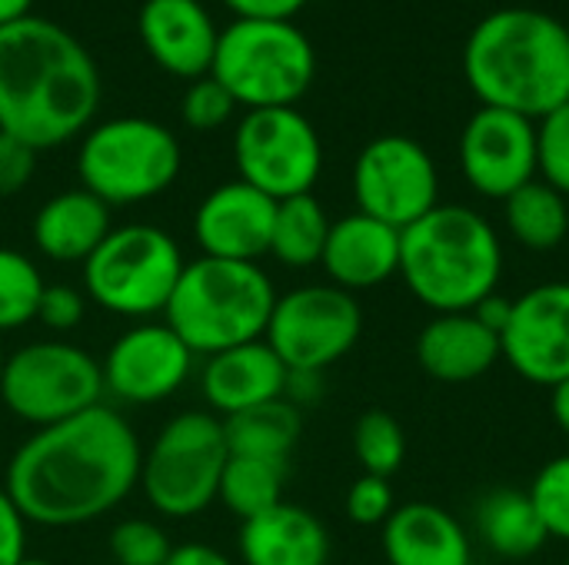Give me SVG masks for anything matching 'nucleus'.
Segmentation results:
<instances>
[{"label": "nucleus", "instance_id": "nucleus-19", "mask_svg": "<svg viewBox=\"0 0 569 565\" xmlns=\"http://www.w3.org/2000/svg\"><path fill=\"white\" fill-rule=\"evenodd\" d=\"M290 370L267 340L213 353L200 366V396L213 416L230 420L243 410L283 400Z\"/></svg>", "mask_w": 569, "mask_h": 565}, {"label": "nucleus", "instance_id": "nucleus-42", "mask_svg": "<svg viewBox=\"0 0 569 565\" xmlns=\"http://www.w3.org/2000/svg\"><path fill=\"white\" fill-rule=\"evenodd\" d=\"M163 565H233V559L207 543H183V546H173L170 559Z\"/></svg>", "mask_w": 569, "mask_h": 565}, {"label": "nucleus", "instance_id": "nucleus-17", "mask_svg": "<svg viewBox=\"0 0 569 565\" xmlns=\"http://www.w3.org/2000/svg\"><path fill=\"white\" fill-rule=\"evenodd\" d=\"M277 200L253 190L243 180L210 190L193 213V240L203 256L260 263L270 253Z\"/></svg>", "mask_w": 569, "mask_h": 565}, {"label": "nucleus", "instance_id": "nucleus-30", "mask_svg": "<svg viewBox=\"0 0 569 565\" xmlns=\"http://www.w3.org/2000/svg\"><path fill=\"white\" fill-rule=\"evenodd\" d=\"M43 286L47 283L40 266L27 253L0 246V336L37 320Z\"/></svg>", "mask_w": 569, "mask_h": 565}, {"label": "nucleus", "instance_id": "nucleus-20", "mask_svg": "<svg viewBox=\"0 0 569 565\" xmlns=\"http://www.w3.org/2000/svg\"><path fill=\"white\" fill-rule=\"evenodd\" d=\"M320 266L330 283L347 293L383 286L387 280L400 276V230L360 210L347 213L333 220Z\"/></svg>", "mask_w": 569, "mask_h": 565}, {"label": "nucleus", "instance_id": "nucleus-46", "mask_svg": "<svg viewBox=\"0 0 569 565\" xmlns=\"http://www.w3.org/2000/svg\"><path fill=\"white\" fill-rule=\"evenodd\" d=\"M17 565H53V563H47V559H37V556H27V559H20Z\"/></svg>", "mask_w": 569, "mask_h": 565}, {"label": "nucleus", "instance_id": "nucleus-48", "mask_svg": "<svg viewBox=\"0 0 569 565\" xmlns=\"http://www.w3.org/2000/svg\"><path fill=\"white\" fill-rule=\"evenodd\" d=\"M473 565H503V563H473Z\"/></svg>", "mask_w": 569, "mask_h": 565}, {"label": "nucleus", "instance_id": "nucleus-29", "mask_svg": "<svg viewBox=\"0 0 569 565\" xmlns=\"http://www.w3.org/2000/svg\"><path fill=\"white\" fill-rule=\"evenodd\" d=\"M283 480H287V463L230 456L220 476L217 503H223L230 516L247 523L283 503Z\"/></svg>", "mask_w": 569, "mask_h": 565}, {"label": "nucleus", "instance_id": "nucleus-1", "mask_svg": "<svg viewBox=\"0 0 569 565\" xmlns=\"http://www.w3.org/2000/svg\"><path fill=\"white\" fill-rule=\"evenodd\" d=\"M143 446L107 403L33 430L7 463L3 490L30 526L77 529L113 513L140 486Z\"/></svg>", "mask_w": 569, "mask_h": 565}, {"label": "nucleus", "instance_id": "nucleus-37", "mask_svg": "<svg viewBox=\"0 0 569 565\" xmlns=\"http://www.w3.org/2000/svg\"><path fill=\"white\" fill-rule=\"evenodd\" d=\"M87 313V296L83 290L70 283H47L43 296L37 303V323L47 326L50 333H70L83 323Z\"/></svg>", "mask_w": 569, "mask_h": 565}, {"label": "nucleus", "instance_id": "nucleus-11", "mask_svg": "<svg viewBox=\"0 0 569 565\" xmlns=\"http://www.w3.org/2000/svg\"><path fill=\"white\" fill-rule=\"evenodd\" d=\"M233 163L237 180L280 203L313 193L323 173V143L297 107L247 110L233 130Z\"/></svg>", "mask_w": 569, "mask_h": 565}, {"label": "nucleus", "instance_id": "nucleus-26", "mask_svg": "<svg viewBox=\"0 0 569 565\" xmlns=\"http://www.w3.org/2000/svg\"><path fill=\"white\" fill-rule=\"evenodd\" d=\"M223 433H227L230 456L287 463L300 443L303 416L293 403L273 400V403H263V406H253L223 420Z\"/></svg>", "mask_w": 569, "mask_h": 565}, {"label": "nucleus", "instance_id": "nucleus-41", "mask_svg": "<svg viewBox=\"0 0 569 565\" xmlns=\"http://www.w3.org/2000/svg\"><path fill=\"white\" fill-rule=\"evenodd\" d=\"M323 390H327V386H323V373L290 370V376H287V390H283V400H287V403H293L297 410H303V406L320 403Z\"/></svg>", "mask_w": 569, "mask_h": 565}, {"label": "nucleus", "instance_id": "nucleus-39", "mask_svg": "<svg viewBox=\"0 0 569 565\" xmlns=\"http://www.w3.org/2000/svg\"><path fill=\"white\" fill-rule=\"evenodd\" d=\"M27 519L20 516L17 503L0 486V565H17L27 559Z\"/></svg>", "mask_w": 569, "mask_h": 565}, {"label": "nucleus", "instance_id": "nucleus-35", "mask_svg": "<svg viewBox=\"0 0 569 565\" xmlns=\"http://www.w3.org/2000/svg\"><path fill=\"white\" fill-rule=\"evenodd\" d=\"M237 113V100L217 77H200L190 80L183 100H180V117L190 130H217Z\"/></svg>", "mask_w": 569, "mask_h": 565}, {"label": "nucleus", "instance_id": "nucleus-32", "mask_svg": "<svg viewBox=\"0 0 569 565\" xmlns=\"http://www.w3.org/2000/svg\"><path fill=\"white\" fill-rule=\"evenodd\" d=\"M537 176L569 200V100L537 120Z\"/></svg>", "mask_w": 569, "mask_h": 565}, {"label": "nucleus", "instance_id": "nucleus-24", "mask_svg": "<svg viewBox=\"0 0 569 565\" xmlns=\"http://www.w3.org/2000/svg\"><path fill=\"white\" fill-rule=\"evenodd\" d=\"M113 230L110 206L90 190H63L50 196L33 216V246L53 263H80Z\"/></svg>", "mask_w": 569, "mask_h": 565}, {"label": "nucleus", "instance_id": "nucleus-8", "mask_svg": "<svg viewBox=\"0 0 569 565\" xmlns=\"http://www.w3.org/2000/svg\"><path fill=\"white\" fill-rule=\"evenodd\" d=\"M183 150L173 130L150 117H113L90 127L77 150L83 190L113 206L153 200L173 186Z\"/></svg>", "mask_w": 569, "mask_h": 565}, {"label": "nucleus", "instance_id": "nucleus-31", "mask_svg": "<svg viewBox=\"0 0 569 565\" xmlns=\"http://www.w3.org/2000/svg\"><path fill=\"white\" fill-rule=\"evenodd\" d=\"M353 453H357V463L363 466L367 476L390 480L407 460L403 426L383 410L363 413L353 426Z\"/></svg>", "mask_w": 569, "mask_h": 565}, {"label": "nucleus", "instance_id": "nucleus-40", "mask_svg": "<svg viewBox=\"0 0 569 565\" xmlns=\"http://www.w3.org/2000/svg\"><path fill=\"white\" fill-rule=\"evenodd\" d=\"M227 10L237 13V20H293L307 0H223Z\"/></svg>", "mask_w": 569, "mask_h": 565}, {"label": "nucleus", "instance_id": "nucleus-14", "mask_svg": "<svg viewBox=\"0 0 569 565\" xmlns=\"http://www.w3.org/2000/svg\"><path fill=\"white\" fill-rule=\"evenodd\" d=\"M197 356L167 323H133L100 360L103 393L123 406H153L183 390Z\"/></svg>", "mask_w": 569, "mask_h": 565}, {"label": "nucleus", "instance_id": "nucleus-18", "mask_svg": "<svg viewBox=\"0 0 569 565\" xmlns=\"http://www.w3.org/2000/svg\"><path fill=\"white\" fill-rule=\"evenodd\" d=\"M150 60L180 80H200L213 67L220 30L200 0H143L137 17Z\"/></svg>", "mask_w": 569, "mask_h": 565}, {"label": "nucleus", "instance_id": "nucleus-12", "mask_svg": "<svg viewBox=\"0 0 569 565\" xmlns=\"http://www.w3.org/2000/svg\"><path fill=\"white\" fill-rule=\"evenodd\" d=\"M363 333L360 300L333 283H307L277 296L267 346L287 370L327 373L340 363Z\"/></svg>", "mask_w": 569, "mask_h": 565}, {"label": "nucleus", "instance_id": "nucleus-6", "mask_svg": "<svg viewBox=\"0 0 569 565\" xmlns=\"http://www.w3.org/2000/svg\"><path fill=\"white\" fill-rule=\"evenodd\" d=\"M210 77L230 90L237 107H297L317 77V53L293 20H233L220 30Z\"/></svg>", "mask_w": 569, "mask_h": 565}, {"label": "nucleus", "instance_id": "nucleus-47", "mask_svg": "<svg viewBox=\"0 0 569 565\" xmlns=\"http://www.w3.org/2000/svg\"><path fill=\"white\" fill-rule=\"evenodd\" d=\"M3 363H7V353H3V343H0V376H3Z\"/></svg>", "mask_w": 569, "mask_h": 565}, {"label": "nucleus", "instance_id": "nucleus-45", "mask_svg": "<svg viewBox=\"0 0 569 565\" xmlns=\"http://www.w3.org/2000/svg\"><path fill=\"white\" fill-rule=\"evenodd\" d=\"M30 7H33V0H0V27L30 17Z\"/></svg>", "mask_w": 569, "mask_h": 565}, {"label": "nucleus", "instance_id": "nucleus-13", "mask_svg": "<svg viewBox=\"0 0 569 565\" xmlns=\"http://www.w3.org/2000/svg\"><path fill=\"white\" fill-rule=\"evenodd\" d=\"M357 210L407 230L440 203V173L423 143L403 133L370 140L353 163Z\"/></svg>", "mask_w": 569, "mask_h": 565}, {"label": "nucleus", "instance_id": "nucleus-44", "mask_svg": "<svg viewBox=\"0 0 569 565\" xmlns=\"http://www.w3.org/2000/svg\"><path fill=\"white\" fill-rule=\"evenodd\" d=\"M550 413H553V423L569 436V380L550 390Z\"/></svg>", "mask_w": 569, "mask_h": 565}, {"label": "nucleus", "instance_id": "nucleus-3", "mask_svg": "<svg viewBox=\"0 0 569 565\" xmlns=\"http://www.w3.org/2000/svg\"><path fill=\"white\" fill-rule=\"evenodd\" d=\"M463 77L480 107L540 120L569 100V27L533 7L493 10L467 37Z\"/></svg>", "mask_w": 569, "mask_h": 565}, {"label": "nucleus", "instance_id": "nucleus-4", "mask_svg": "<svg viewBox=\"0 0 569 565\" xmlns=\"http://www.w3.org/2000/svg\"><path fill=\"white\" fill-rule=\"evenodd\" d=\"M400 276L433 313H473L500 293L503 243L493 223L463 203H437L400 230Z\"/></svg>", "mask_w": 569, "mask_h": 565}, {"label": "nucleus", "instance_id": "nucleus-43", "mask_svg": "<svg viewBox=\"0 0 569 565\" xmlns=\"http://www.w3.org/2000/svg\"><path fill=\"white\" fill-rule=\"evenodd\" d=\"M510 313H513V300L510 296H503V293H493V296H487L477 310H473V316L487 326V330H493L497 336L507 330V323H510Z\"/></svg>", "mask_w": 569, "mask_h": 565}, {"label": "nucleus", "instance_id": "nucleus-27", "mask_svg": "<svg viewBox=\"0 0 569 565\" xmlns=\"http://www.w3.org/2000/svg\"><path fill=\"white\" fill-rule=\"evenodd\" d=\"M503 220L510 236L533 253L557 250L569 233V203L560 190L540 176L503 200Z\"/></svg>", "mask_w": 569, "mask_h": 565}, {"label": "nucleus", "instance_id": "nucleus-36", "mask_svg": "<svg viewBox=\"0 0 569 565\" xmlns=\"http://www.w3.org/2000/svg\"><path fill=\"white\" fill-rule=\"evenodd\" d=\"M347 519L357 526H383L390 519V513L397 509L393 500V486L383 476H360L350 490H347Z\"/></svg>", "mask_w": 569, "mask_h": 565}, {"label": "nucleus", "instance_id": "nucleus-15", "mask_svg": "<svg viewBox=\"0 0 569 565\" xmlns=\"http://www.w3.org/2000/svg\"><path fill=\"white\" fill-rule=\"evenodd\" d=\"M460 170L487 200H507L537 180V120L480 107L460 133Z\"/></svg>", "mask_w": 569, "mask_h": 565}, {"label": "nucleus", "instance_id": "nucleus-50", "mask_svg": "<svg viewBox=\"0 0 569 565\" xmlns=\"http://www.w3.org/2000/svg\"><path fill=\"white\" fill-rule=\"evenodd\" d=\"M567 565H569V563H567Z\"/></svg>", "mask_w": 569, "mask_h": 565}, {"label": "nucleus", "instance_id": "nucleus-34", "mask_svg": "<svg viewBox=\"0 0 569 565\" xmlns=\"http://www.w3.org/2000/svg\"><path fill=\"white\" fill-rule=\"evenodd\" d=\"M173 546L153 519H123L110 533V556L117 565H163Z\"/></svg>", "mask_w": 569, "mask_h": 565}, {"label": "nucleus", "instance_id": "nucleus-9", "mask_svg": "<svg viewBox=\"0 0 569 565\" xmlns=\"http://www.w3.org/2000/svg\"><path fill=\"white\" fill-rule=\"evenodd\" d=\"M230 460L223 420L210 410L177 413L143 450L140 490L167 519H193L217 503Z\"/></svg>", "mask_w": 569, "mask_h": 565}, {"label": "nucleus", "instance_id": "nucleus-16", "mask_svg": "<svg viewBox=\"0 0 569 565\" xmlns=\"http://www.w3.org/2000/svg\"><path fill=\"white\" fill-rule=\"evenodd\" d=\"M500 353L533 386L553 390L569 380V280L540 283L513 300Z\"/></svg>", "mask_w": 569, "mask_h": 565}, {"label": "nucleus", "instance_id": "nucleus-22", "mask_svg": "<svg viewBox=\"0 0 569 565\" xmlns=\"http://www.w3.org/2000/svg\"><path fill=\"white\" fill-rule=\"evenodd\" d=\"M387 565H473L463 523L437 503H403L380 526Z\"/></svg>", "mask_w": 569, "mask_h": 565}, {"label": "nucleus", "instance_id": "nucleus-25", "mask_svg": "<svg viewBox=\"0 0 569 565\" xmlns=\"http://www.w3.org/2000/svg\"><path fill=\"white\" fill-rule=\"evenodd\" d=\"M473 526H477L480 543L507 563H520V559L537 556L550 539L530 493L510 490V486L490 490L477 503Z\"/></svg>", "mask_w": 569, "mask_h": 565}, {"label": "nucleus", "instance_id": "nucleus-7", "mask_svg": "<svg viewBox=\"0 0 569 565\" xmlns=\"http://www.w3.org/2000/svg\"><path fill=\"white\" fill-rule=\"evenodd\" d=\"M187 260L180 243L153 223H123L83 260V296L123 320H153L167 310Z\"/></svg>", "mask_w": 569, "mask_h": 565}, {"label": "nucleus", "instance_id": "nucleus-28", "mask_svg": "<svg viewBox=\"0 0 569 565\" xmlns=\"http://www.w3.org/2000/svg\"><path fill=\"white\" fill-rule=\"evenodd\" d=\"M333 220L327 216L323 203L313 193L290 196L277 203L270 256L290 270H307L323 260V246L330 236Z\"/></svg>", "mask_w": 569, "mask_h": 565}, {"label": "nucleus", "instance_id": "nucleus-5", "mask_svg": "<svg viewBox=\"0 0 569 565\" xmlns=\"http://www.w3.org/2000/svg\"><path fill=\"white\" fill-rule=\"evenodd\" d=\"M277 286L260 263L197 256L183 266L163 323L193 356H213L267 336Z\"/></svg>", "mask_w": 569, "mask_h": 565}, {"label": "nucleus", "instance_id": "nucleus-23", "mask_svg": "<svg viewBox=\"0 0 569 565\" xmlns=\"http://www.w3.org/2000/svg\"><path fill=\"white\" fill-rule=\"evenodd\" d=\"M237 553L243 565H330L327 526L297 503H280L240 523Z\"/></svg>", "mask_w": 569, "mask_h": 565}, {"label": "nucleus", "instance_id": "nucleus-49", "mask_svg": "<svg viewBox=\"0 0 569 565\" xmlns=\"http://www.w3.org/2000/svg\"><path fill=\"white\" fill-rule=\"evenodd\" d=\"M0 456H3V446H0Z\"/></svg>", "mask_w": 569, "mask_h": 565}, {"label": "nucleus", "instance_id": "nucleus-38", "mask_svg": "<svg viewBox=\"0 0 569 565\" xmlns=\"http://www.w3.org/2000/svg\"><path fill=\"white\" fill-rule=\"evenodd\" d=\"M37 173V150L0 130V200L17 196Z\"/></svg>", "mask_w": 569, "mask_h": 565}, {"label": "nucleus", "instance_id": "nucleus-2", "mask_svg": "<svg viewBox=\"0 0 569 565\" xmlns=\"http://www.w3.org/2000/svg\"><path fill=\"white\" fill-rule=\"evenodd\" d=\"M100 107V70L87 47L43 17L0 27V130L37 153L80 137Z\"/></svg>", "mask_w": 569, "mask_h": 565}, {"label": "nucleus", "instance_id": "nucleus-33", "mask_svg": "<svg viewBox=\"0 0 569 565\" xmlns=\"http://www.w3.org/2000/svg\"><path fill=\"white\" fill-rule=\"evenodd\" d=\"M550 539L569 543V453L550 460L527 490Z\"/></svg>", "mask_w": 569, "mask_h": 565}, {"label": "nucleus", "instance_id": "nucleus-10", "mask_svg": "<svg viewBox=\"0 0 569 565\" xmlns=\"http://www.w3.org/2000/svg\"><path fill=\"white\" fill-rule=\"evenodd\" d=\"M0 403L20 423L43 430L103 403V373L83 346L37 340L7 353Z\"/></svg>", "mask_w": 569, "mask_h": 565}, {"label": "nucleus", "instance_id": "nucleus-21", "mask_svg": "<svg viewBox=\"0 0 569 565\" xmlns=\"http://www.w3.org/2000/svg\"><path fill=\"white\" fill-rule=\"evenodd\" d=\"M500 360V336L487 330L473 313H433V320L417 336L420 370L447 386L473 383L487 376Z\"/></svg>", "mask_w": 569, "mask_h": 565}]
</instances>
